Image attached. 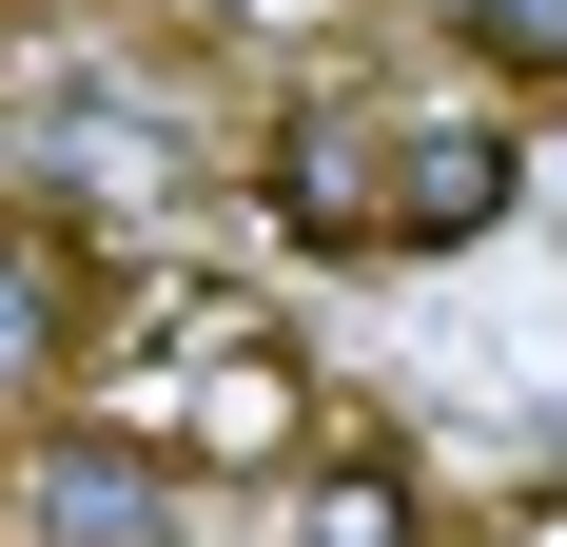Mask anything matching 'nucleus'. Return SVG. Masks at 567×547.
Returning <instances> with one entry per match:
<instances>
[{"label":"nucleus","mask_w":567,"mask_h":547,"mask_svg":"<svg viewBox=\"0 0 567 547\" xmlns=\"http://www.w3.org/2000/svg\"><path fill=\"white\" fill-rule=\"evenodd\" d=\"M99 372H117V431L176 450L196 489H216V469H275V489H293V469L333 450L313 352H293L235 274H137V293H117V332H99Z\"/></svg>","instance_id":"1"},{"label":"nucleus","mask_w":567,"mask_h":547,"mask_svg":"<svg viewBox=\"0 0 567 547\" xmlns=\"http://www.w3.org/2000/svg\"><path fill=\"white\" fill-rule=\"evenodd\" d=\"M509 196H528L509 99H411V117H372V255H470V235H509Z\"/></svg>","instance_id":"2"},{"label":"nucleus","mask_w":567,"mask_h":547,"mask_svg":"<svg viewBox=\"0 0 567 547\" xmlns=\"http://www.w3.org/2000/svg\"><path fill=\"white\" fill-rule=\"evenodd\" d=\"M20 547H196V469L137 450L117 411H40L20 431Z\"/></svg>","instance_id":"3"},{"label":"nucleus","mask_w":567,"mask_h":547,"mask_svg":"<svg viewBox=\"0 0 567 547\" xmlns=\"http://www.w3.org/2000/svg\"><path fill=\"white\" fill-rule=\"evenodd\" d=\"M117 332V274H99V216H59V196H0V431L40 411V391L99 372Z\"/></svg>","instance_id":"4"},{"label":"nucleus","mask_w":567,"mask_h":547,"mask_svg":"<svg viewBox=\"0 0 567 547\" xmlns=\"http://www.w3.org/2000/svg\"><path fill=\"white\" fill-rule=\"evenodd\" d=\"M293 547H431V489L352 431V450H313V469H293Z\"/></svg>","instance_id":"5"},{"label":"nucleus","mask_w":567,"mask_h":547,"mask_svg":"<svg viewBox=\"0 0 567 547\" xmlns=\"http://www.w3.org/2000/svg\"><path fill=\"white\" fill-rule=\"evenodd\" d=\"M196 20H235V40H313V20H352V0H196Z\"/></svg>","instance_id":"6"},{"label":"nucleus","mask_w":567,"mask_h":547,"mask_svg":"<svg viewBox=\"0 0 567 547\" xmlns=\"http://www.w3.org/2000/svg\"><path fill=\"white\" fill-rule=\"evenodd\" d=\"M0 547H20V431H0Z\"/></svg>","instance_id":"7"},{"label":"nucleus","mask_w":567,"mask_h":547,"mask_svg":"<svg viewBox=\"0 0 567 547\" xmlns=\"http://www.w3.org/2000/svg\"><path fill=\"white\" fill-rule=\"evenodd\" d=\"M79 20H157V0H79Z\"/></svg>","instance_id":"8"}]
</instances>
